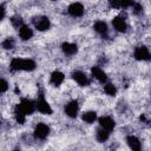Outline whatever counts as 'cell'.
<instances>
[{"instance_id": "obj_1", "label": "cell", "mask_w": 151, "mask_h": 151, "mask_svg": "<svg viewBox=\"0 0 151 151\" xmlns=\"http://www.w3.org/2000/svg\"><path fill=\"white\" fill-rule=\"evenodd\" d=\"M35 68V63L32 59L14 58L11 61L12 71H33Z\"/></svg>"}, {"instance_id": "obj_2", "label": "cell", "mask_w": 151, "mask_h": 151, "mask_svg": "<svg viewBox=\"0 0 151 151\" xmlns=\"http://www.w3.org/2000/svg\"><path fill=\"white\" fill-rule=\"evenodd\" d=\"M134 58L137 60H143V61H147L151 59V54L149 52V50L145 47V46H139L134 50V53H133Z\"/></svg>"}, {"instance_id": "obj_3", "label": "cell", "mask_w": 151, "mask_h": 151, "mask_svg": "<svg viewBox=\"0 0 151 151\" xmlns=\"http://www.w3.org/2000/svg\"><path fill=\"white\" fill-rule=\"evenodd\" d=\"M33 24L38 31H46L50 28V25H51L47 17H38L33 20Z\"/></svg>"}, {"instance_id": "obj_4", "label": "cell", "mask_w": 151, "mask_h": 151, "mask_svg": "<svg viewBox=\"0 0 151 151\" xmlns=\"http://www.w3.org/2000/svg\"><path fill=\"white\" fill-rule=\"evenodd\" d=\"M37 110L44 114H51L52 113V107L50 106V104L47 103V100H45V98L42 96H40V98L37 101Z\"/></svg>"}, {"instance_id": "obj_5", "label": "cell", "mask_w": 151, "mask_h": 151, "mask_svg": "<svg viewBox=\"0 0 151 151\" xmlns=\"http://www.w3.org/2000/svg\"><path fill=\"white\" fill-rule=\"evenodd\" d=\"M50 133V127L46 124H38L34 129V136L38 139H45Z\"/></svg>"}, {"instance_id": "obj_6", "label": "cell", "mask_w": 151, "mask_h": 151, "mask_svg": "<svg viewBox=\"0 0 151 151\" xmlns=\"http://www.w3.org/2000/svg\"><path fill=\"white\" fill-rule=\"evenodd\" d=\"M19 105L21 106V109L24 110V112H25L26 114H32V113L34 112V110L37 109V105H35L32 100H29V99H27V98H22Z\"/></svg>"}, {"instance_id": "obj_7", "label": "cell", "mask_w": 151, "mask_h": 151, "mask_svg": "<svg viewBox=\"0 0 151 151\" xmlns=\"http://www.w3.org/2000/svg\"><path fill=\"white\" fill-rule=\"evenodd\" d=\"M68 13L72 15V17H81L84 14V7L80 2H73L68 6L67 8Z\"/></svg>"}, {"instance_id": "obj_8", "label": "cell", "mask_w": 151, "mask_h": 151, "mask_svg": "<svg viewBox=\"0 0 151 151\" xmlns=\"http://www.w3.org/2000/svg\"><path fill=\"white\" fill-rule=\"evenodd\" d=\"M78 109H79L78 107V101L72 100L65 106V113L71 118H76L77 114H78Z\"/></svg>"}, {"instance_id": "obj_9", "label": "cell", "mask_w": 151, "mask_h": 151, "mask_svg": "<svg viewBox=\"0 0 151 151\" xmlns=\"http://www.w3.org/2000/svg\"><path fill=\"white\" fill-rule=\"evenodd\" d=\"M72 78L80 85V86H87L88 85V79H87V76L81 72V71H76L72 73Z\"/></svg>"}, {"instance_id": "obj_10", "label": "cell", "mask_w": 151, "mask_h": 151, "mask_svg": "<svg viewBox=\"0 0 151 151\" xmlns=\"http://www.w3.org/2000/svg\"><path fill=\"white\" fill-rule=\"evenodd\" d=\"M99 125H100V127H103L107 131H111L114 129L116 124H114V120L110 117H100L99 118Z\"/></svg>"}, {"instance_id": "obj_11", "label": "cell", "mask_w": 151, "mask_h": 151, "mask_svg": "<svg viewBox=\"0 0 151 151\" xmlns=\"http://www.w3.org/2000/svg\"><path fill=\"white\" fill-rule=\"evenodd\" d=\"M91 72H92V76L97 79V80H99L100 83H106V80H107V77H106V74H105V72L100 68V67H98V66H94V67H92V70H91Z\"/></svg>"}, {"instance_id": "obj_12", "label": "cell", "mask_w": 151, "mask_h": 151, "mask_svg": "<svg viewBox=\"0 0 151 151\" xmlns=\"http://www.w3.org/2000/svg\"><path fill=\"white\" fill-rule=\"evenodd\" d=\"M112 25H113V27H114L118 32H125L126 28H127L126 22L124 21V19H123V18H119V17L113 18V20H112Z\"/></svg>"}, {"instance_id": "obj_13", "label": "cell", "mask_w": 151, "mask_h": 151, "mask_svg": "<svg viewBox=\"0 0 151 151\" xmlns=\"http://www.w3.org/2000/svg\"><path fill=\"white\" fill-rule=\"evenodd\" d=\"M14 118H15L17 123H19V124H24L25 123L26 113L24 112V110L21 109L20 105H17L15 109H14Z\"/></svg>"}, {"instance_id": "obj_14", "label": "cell", "mask_w": 151, "mask_h": 151, "mask_svg": "<svg viewBox=\"0 0 151 151\" xmlns=\"http://www.w3.org/2000/svg\"><path fill=\"white\" fill-rule=\"evenodd\" d=\"M19 35H20V38H21L22 40H28V39L32 38L33 32H32V29H31L28 26L22 25V26L19 28Z\"/></svg>"}, {"instance_id": "obj_15", "label": "cell", "mask_w": 151, "mask_h": 151, "mask_svg": "<svg viewBox=\"0 0 151 151\" xmlns=\"http://www.w3.org/2000/svg\"><path fill=\"white\" fill-rule=\"evenodd\" d=\"M61 50L65 54H68V55H72L74 53H77L78 48H77V45L76 44H72V42H64L61 45Z\"/></svg>"}, {"instance_id": "obj_16", "label": "cell", "mask_w": 151, "mask_h": 151, "mask_svg": "<svg viewBox=\"0 0 151 151\" xmlns=\"http://www.w3.org/2000/svg\"><path fill=\"white\" fill-rule=\"evenodd\" d=\"M126 142H127V145L130 146V149H132V150H134V151L140 150V142H139V139H138L137 137H134V136H129V137L126 138Z\"/></svg>"}, {"instance_id": "obj_17", "label": "cell", "mask_w": 151, "mask_h": 151, "mask_svg": "<svg viewBox=\"0 0 151 151\" xmlns=\"http://www.w3.org/2000/svg\"><path fill=\"white\" fill-rule=\"evenodd\" d=\"M64 78H65V76H64L61 72L54 71V72L51 74V83H52L53 85L58 86V85H60V84L64 81Z\"/></svg>"}, {"instance_id": "obj_18", "label": "cell", "mask_w": 151, "mask_h": 151, "mask_svg": "<svg viewBox=\"0 0 151 151\" xmlns=\"http://www.w3.org/2000/svg\"><path fill=\"white\" fill-rule=\"evenodd\" d=\"M94 29H96V32H98L99 34L104 35V34L107 33V25H106V22H104V21H97V22L94 24Z\"/></svg>"}, {"instance_id": "obj_19", "label": "cell", "mask_w": 151, "mask_h": 151, "mask_svg": "<svg viewBox=\"0 0 151 151\" xmlns=\"http://www.w3.org/2000/svg\"><path fill=\"white\" fill-rule=\"evenodd\" d=\"M81 118H83V120H84L85 123L91 124V123H93V122L97 119V113H96L94 111H87V112H85V113L81 116Z\"/></svg>"}, {"instance_id": "obj_20", "label": "cell", "mask_w": 151, "mask_h": 151, "mask_svg": "<svg viewBox=\"0 0 151 151\" xmlns=\"http://www.w3.org/2000/svg\"><path fill=\"white\" fill-rule=\"evenodd\" d=\"M110 131H107V130H105V129H99L98 131H97V140L99 142V143H103V142H105V140H107V138H109V136H110V133H109Z\"/></svg>"}, {"instance_id": "obj_21", "label": "cell", "mask_w": 151, "mask_h": 151, "mask_svg": "<svg viewBox=\"0 0 151 151\" xmlns=\"http://www.w3.org/2000/svg\"><path fill=\"white\" fill-rule=\"evenodd\" d=\"M104 91H105V93L109 94V96H116V92H117L114 85L111 84V83L105 84V86H104Z\"/></svg>"}, {"instance_id": "obj_22", "label": "cell", "mask_w": 151, "mask_h": 151, "mask_svg": "<svg viewBox=\"0 0 151 151\" xmlns=\"http://www.w3.org/2000/svg\"><path fill=\"white\" fill-rule=\"evenodd\" d=\"M11 22H12V25L14 26V27H17V28H20L24 24H22V19H21V17H19V15H14V17H12L11 18Z\"/></svg>"}, {"instance_id": "obj_23", "label": "cell", "mask_w": 151, "mask_h": 151, "mask_svg": "<svg viewBox=\"0 0 151 151\" xmlns=\"http://www.w3.org/2000/svg\"><path fill=\"white\" fill-rule=\"evenodd\" d=\"M1 45H2V47H4L5 50H11V48L14 47V40H13L12 38H7L6 40L2 41Z\"/></svg>"}, {"instance_id": "obj_24", "label": "cell", "mask_w": 151, "mask_h": 151, "mask_svg": "<svg viewBox=\"0 0 151 151\" xmlns=\"http://www.w3.org/2000/svg\"><path fill=\"white\" fill-rule=\"evenodd\" d=\"M132 9H133V13H134V14H139V13L142 12L143 7H142V5H139L138 2L133 1V4H132Z\"/></svg>"}, {"instance_id": "obj_25", "label": "cell", "mask_w": 151, "mask_h": 151, "mask_svg": "<svg viewBox=\"0 0 151 151\" xmlns=\"http://www.w3.org/2000/svg\"><path fill=\"white\" fill-rule=\"evenodd\" d=\"M133 4V0H120V8H127L131 7Z\"/></svg>"}, {"instance_id": "obj_26", "label": "cell", "mask_w": 151, "mask_h": 151, "mask_svg": "<svg viewBox=\"0 0 151 151\" xmlns=\"http://www.w3.org/2000/svg\"><path fill=\"white\" fill-rule=\"evenodd\" d=\"M7 88H8V84H7V81H6L5 79H1V83H0V92L4 93V92L7 91Z\"/></svg>"}, {"instance_id": "obj_27", "label": "cell", "mask_w": 151, "mask_h": 151, "mask_svg": "<svg viewBox=\"0 0 151 151\" xmlns=\"http://www.w3.org/2000/svg\"><path fill=\"white\" fill-rule=\"evenodd\" d=\"M109 5L112 8H120V0H109Z\"/></svg>"}, {"instance_id": "obj_28", "label": "cell", "mask_w": 151, "mask_h": 151, "mask_svg": "<svg viewBox=\"0 0 151 151\" xmlns=\"http://www.w3.org/2000/svg\"><path fill=\"white\" fill-rule=\"evenodd\" d=\"M5 18V7H4V5L1 6V19H4Z\"/></svg>"}, {"instance_id": "obj_29", "label": "cell", "mask_w": 151, "mask_h": 151, "mask_svg": "<svg viewBox=\"0 0 151 151\" xmlns=\"http://www.w3.org/2000/svg\"><path fill=\"white\" fill-rule=\"evenodd\" d=\"M53 1H55V0H53Z\"/></svg>"}]
</instances>
